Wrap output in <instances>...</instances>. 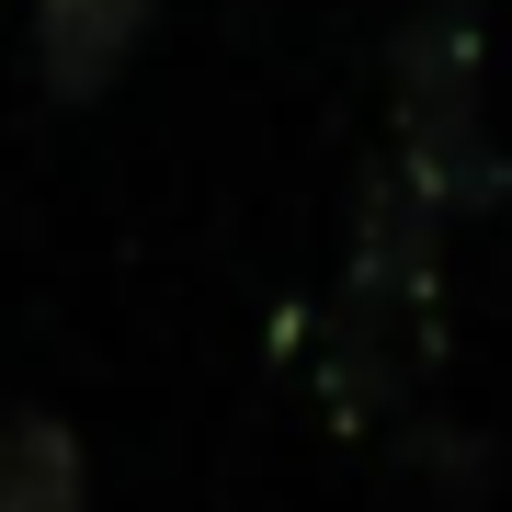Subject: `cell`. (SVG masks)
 <instances>
[{"label":"cell","mask_w":512,"mask_h":512,"mask_svg":"<svg viewBox=\"0 0 512 512\" xmlns=\"http://www.w3.org/2000/svg\"><path fill=\"white\" fill-rule=\"evenodd\" d=\"M490 46H478L467 0H421V12L387 35V114H399V183L433 205V217H467V205H501V148H490Z\"/></svg>","instance_id":"obj_1"},{"label":"cell","mask_w":512,"mask_h":512,"mask_svg":"<svg viewBox=\"0 0 512 512\" xmlns=\"http://www.w3.org/2000/svg\"><path fill=\"white\" fill-rule=\"evenodd\" d=\"M0 512H92V467L57 410H0Z\"/></svg>","instance_id":"obj_4"},{"label":"cell","mask_w":512,"mask_h":512,"mask_svg":"<svg viewBox=\"0 0 512 512\" xmlns=\"http://www.w3.org/2000/svg\"><path fill=\"white\" fill-rule=\"evenodd\" d=\"M433 239L444 217L399 171H376L353 205V285H342V330H330V376L353 410L376 387H410V365H433Z\"/></svg>","instance_id":"obj_2"},{"label":"cell","mask_w":512,"mask_h":512,"mask_svg":"<svg viewBox=\"0 0 512 512\" xmlns=\"http://www.w3.org/2000/svg\"><path fill=\"white\" fill-rule=\"evenodd\" d=\"M160 0H35V92L46 103H103L137 69Z\"/></svg>","instance_id":"obj_3"}]
</instances>
